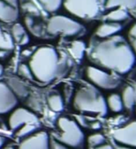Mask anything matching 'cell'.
<instances>
[{"label":"cell","instance_id":"39","mask_svg":"<svg viewBox=\"0 0 136 149\" xmlns=\"http://www.w3.org/2000/svg\"><path fill=\"white\" fill-rule=\"evenodd\" d=\"M134 89H135V102H136V85L134 86Z\"/></svg>","mask_w":136,"mask_h":149},{"label":"cell","instance_id":"4","mask_svg":"<svg viewBox=\"0 0 136 149\" xmlns=\"http://www.w3.org/2000/svg\"><path fill=\"white\" fill-rule=\"evenodd\" d=\"M57 127L60 134L55 137L56 140L70 148H79L82 146L85 136L78 123L68 117H61L57 121Z\"/></svg>","mask_w":136,"mask_h":149},{"label":"cell","instance_id":"36","mask_svg":"<svg viewBox=\"0 0 136 149\" xmlns=\"http://www.w3.org/2000/svg\"><path fill=\"white\" fill-rule=\"evenodd\" d=\"M5 142H6V139L4 137H3V136L0 135V149L3 147V145L5 144Z\"/></svg>","mask_w":136,"mask_h":149},{"label":"cell","instance_id":"8","mask_svg":"<svg viewBox=\"0 0 136 149\" xmlns=\"http://www.w3.org/2000/svg\"><path fill=\"white\" fill-rule=\"evenodd\" d=\"M9 127L12 131H16L20 127L27 124H39V119L32 111L24 108L17 107L11 111L8 120Z\"/></svg>","mask_w":136,"mask_h":149},{"label":"cell","instance_id":"6","mask_svg":"<svg viewBox=\"0 0 136 149\" xmlns=\"http://www.w3.org/2000/svg\"><path fill=\"white\" fill-rule=\"evenodd\" d=\"M63 5L68 12L80 18H94L100 13L98 0H63Z\"/></svg>","mask_w":136,"mask_h":149},{"label":"cell","instance_id":"9","mask_svg":"<svg viewBox=\"0 0 136 149\" xmlns=\"http://www.w3.org/2000/svg\"><path fill=\"white\" fill-rule=\"evenodd\" d=\"M112 134L117 143L136 148V120L115 129Z\"/></svg>","mask_w":136,"mask_h":149},{"label":"cell","instance_id":"5","mask_svg":"<svg viewBox=\"0 0 136 149\" xmlns=\"http://www.w3.org/2000/svg\"><path fill=\"white\" fill-rule=\"evenodd\" d=\"M83 25L75 19L63 16L54 15L47 23V31L51 35L62 34L67 37H72L80 34L83 31Z\"/></svg>","mask_w":136,"mask_h":149},{"label":"cell","instance_id":"7","mask_svg":"<svg viewBox=\"0 0 136 149\" xmlns=\"http://www.w3.org/2000/svg\"><path fill=\"white\" fill-rule=\"evenodd\" d=\"M86 75L93 85L104 90L115 89L121 84L119 78L95 66H88Z\"/></svg>","mask_w":136,"mask_h":149},{"label":"cell","instance_id":"37","mask_svg":"<svg viewBox=\"0 0 136 149\" xmlns=\"http://www.w3.org/2000/svg\"><path fill=\"white\" fill-rule=\"evenodd\" d=\"M3 66L0 64V77L3 75Z\"/></svg>","mask_w":136,"mask_h":149},{"label":"cell","instance_id":"11","mask_svg":"<svg viewBox=\"0 0 136 149\" xmlns=\"http://www.w3.org/2000/svg\"><path fill=\"white\" fill-rule=\"evenodd\" d=\"M17 103V97L14 94L7 83L0 81V114L11 112L16 108Z\"/></svg>","mask_w":136,"mask_h":149},{"label":"cell","instance_id":"21","mask_svg":"<svg viewBox=\"0 0 136 149\" xmlns=\"http://www.w3.org/2000/svg\"><path fill=\"white\" fill-rule=\"evenodd\" d=\"M39 5L47 12L53 13L57 11L63 5V0H36Z\"/></svg>","mask_w":136,"mask_h":149},{"label":"cell","instance_id":"2","mask_svg":"<svg viewBox=\"0 0 136 149\" xmlns=\"http://www.w3.org/2000/svg\"><path fill=\"white\" fill-rule=\"evenodd\" d=\"M29 66L34 79L41 83L53 81L62 72V63L57 51L52 46L37 48L30 56Z\"/></svg>","mask_w":136,"mask_h":149},{"label":"cell","instance_id":"14","mask_svg":"<svg viewBox=\"0 0 136 149\" xmlns=\"http://www.w3.org/2000/svg\"><path fill=\"white\" fill-rule=\"evenodd\" d=\"M7 85L14 93V94L18 98H26L29 95L28 86L17 78H10L7 80Z\"/></svg>","mask_w":136,"mask_h":149},{"label":"cell","instance_id":"40","mask_svg":"<svg viewBox=\"0 0 136 149\" xmlns=\"http://www.w3.org/2000/svg\"><path fill=\"white\" fill-rule=\"evenodd\" d=\"M135 108H136V105H135Z\"/></svg>","mask_w":136,"mask_h":149},{"label":"cell","instance_id":"38","mask_svg":"<svg viewBox=\"0 0 136 149\" xmlns=\"http://www.w3.org/2000/svg\"><path fill=\"white\" fill-rule=\"evenodd\" d=\"M98 1H99L100 4H105L106 2H107V0H98Z\"/></svg>","mask_w":136,"mask_h":149},{"label":"cell","instance_id":"26","mask_svg":"<svg viewBox=\"0 0 136 149\" xmlns=\"http://www.w3.org/2000/svg\"><path fill=\"white\" fill-rule=\"evenodd\" d=\"M21 2H22V6H23V10H26L29 13V15H35V16L40 15V11H39L38 8L32 1L22 0Z\"/></svg>","mask_w":136,"mask_h":149},{"label":"cell","instance_id":"20","mask_svg":"<svg viewBox=\"0 0 136 149\" xmlns=\"http://www.w3.org/2000/svg\"><path fill=\"white\" fill-rule=\"evenodd\" d=\"M14 48V40L11 34L8 33L0 26V50L10 51Z\"/></svg>","mask_w":136,"mask_h":149},{"label":"cell","instance_id":"18","mask_svg":"<svg viewBox=\"0 0 136 149\" xmlns=\"http://www.w3.org/2000/svg\"><path fill=\"white\" fill-rule=\"evenodd\" d=\"M86 50V45L83 41L76 40L71 43L70 46L69 47V51L71 54V56L76 59L82 58L84 52Z\"/></svg>","mask_w":136,"mask_h":149},{"label":"cell","instance_id":"1","mask_svg":"<svg viewBox=\"0 0 136 149\" xmlns=\"http://www.w3.org/2000/svg\"><path fill=\"white\" fill-rule=\"evenodd\" d=\"M91 57L100 65L120 74L128 73L135 64V54L130 44L120 35L99 42L94 47Z\"/></svg>","mask_w":136,"mask_h":149},{"label":"cell","instance_id":"29","mask_svg":"<svg viewBox=\"0 0 136 149\" xmlns=\"http://www.w3.org/2000/svg\"><path fill=\"white\" fill-rule=\"evenodd\" d=\"M128 35H129L130 39H136V23L131 26L128 31Z\"/></svg>","mask_w":136,"mask_h":149},{"label":"cell","instance_id":"17","mask_svg":"<svg viewBox=\"0 0 136 149\" xmlns=\"http://www.w3.org/2000/svg\"><path fill=\"white\" fill-rule=\"evenodd\" d=\"M49 107L56 113L62 112L64 108V101L63 97L58 93H53L48 97Z\"/></svg>","mask_w":136,"mask_h":149},{"label":"cell","instance_id":"33","mask_svg":"<svg viewBox=\"0 0 136 149\" xmlns=\"http://www.w3.org/2000/svg\"><path fill=\"white\" fill-rule=\"evenodd\" d=\"M130 45L136 56V39H130Z\"/></svg>","mask_w":136,"mask_h":149},{"label":"cell","instance_id":"27","mask_svg":"<svg viewBox=\"0 0 136 149\" xmlns=\"http://www.w3.org/2000/svg\"><path fill=\"white\" fill-rule=\"evenodd\" d=\"M18 74L24 78V79H30L32 80L34 79V76H33V73L30 70V67L29 66V65H26V64H21L19 66H18Z\"/></svg>","mask_w":136,"mask_h":149},{"label":"cell","instance_id":"10","mask_svg":"<svg viewBox=\"0 0 136 149\" xmlns=\"http://www.w3.org/2000/svg\"><path fill=\"white\" fill-rule=\"evenodd\" d=\"M17 149H50V138L47 132L39 131L25 137Z\"/></svg>","mask_w":136,"mask_h":149},{"label":"cell","instance_id":"28","mask_svg":"<svg viewBox=\"0 0 136 149\" xmlns=\"http://www.w3.org/2000/svg\"><path fill=\"white\" fill-rule=\"evenodd\" d=\"M68 146L58 141L56 139H50V149H69Z\"/></svg>","mask_w":136,"mask_h":149},{"label":"cell","instance_id":"32","mask_svg":"<svg viewBox=\"0 0 136 149\" xmlns=\"http://www.w3.org/2000/svg\"><path fill=\"white\" fill-rule=\"evenodd\" d=\"M94 149H115V148H114V147H113L112 145H110V144H109V143H105V144L101 145V146H99V147H97V148H95Z\"/></svg>","mask_w":136,"mask_h":149},{"label":"cell","instance_id":"25","mask_svg":"<svg viewBox=\"0 0 136 149\" xmlns=\"http://www.w3.org/2000/svg\"><path fill=\"white\" fill-rule=\"evenodd\" d=\"M25 29L24 27L19 24V23H16L13 24L12 28H11V36L13 38V40L15 42L19 43V41L21 40V38H23V36L25 34Z\"/></svg>","mask_w":136,"mask_h":149},{"label":"cell","instance_id":"31","mask_svg":"<svg viewBox=\"0 0 136 149\" xmlns=\"http://www.w3.org/2000/svg\"><path fill=\"white\" fill-rule=\"evenodd\" d=\"M5 1L6 3H8L9 4L16 7V8H18V5H19V0H3Z\"/></svg>","mask_w":136,"mask_h":149},{"label":"cell","instance_id":"24","mask_svg":"<svg viewBox=\"0 0 136 149\" xmlns=\"http://www.w3.org/2000/svg\"><path fill=\"white\" fill-rule=\"evenodd\" d=\"M38 127V125L36 124H27L23 126L22 127H20L18 130H16V136L19 138L22 137H27L32 134H34V132L36 130V128Z\"/></svg>","mask_w":136,"mask_h":149},{"label":"cell","instance_id":"34","mask_svg":"<svg viewBox=\"0 0 136 149\" xmlns=\"http://www.w3.org/2000/svg\"><path fill=\"white\" fill-rule=\"evenodd\" d=\"M115 149H136L135 148H131V147H128V146H124V145H118L116 146Z\"/></svg>","mask_w":136,"mask_h":149},{"label":"cell","instance_id":"15","mask_svg":"<svg viewBox=\"0 0 136 149\" xmlns=\"http://www.w3.org/2000/svg\"><path fill=\"white\" fill-rule=\"evenodd\" d=\"M108 109H109L113 113H121L124 109L123 102L122 100V96L118 93H111L106 100Z\"/></svg>","mask_w":136,"mask_h":149},{"label":"cell","instance_id":"3","mask_svg":"<svg viewBox=\"0 0 136 149\" xmlns=\"http://www.w3.org/2000/svg\"><path fill=\"white\" fill-rule=\"evenodd\" d=\"M73 106L76 110L105 116L108 113L106 99L102 93L93 86H85L79 88L73 99Z\"/></svg>","mask_w":136,"mask_h":149},{"label":"cell","instance_id":"13","mask_svg":"<svg viewBox=\"0 0 136 149\" xmlns=\"http://www.w3.org/2000/svg\"><path fill=\"white\" fill-rule=\"evenodd\" d=\"M19 16L18 8H16L3 0H0V21L3 23H13Z\"/></svg>","mask_w":136,"mask_h":149},{"label":"cell","instance_id":"12","mask_svg":"<svg viewBox=\"0 0 136 149\" xmlns=\"http://www.w3.org/2000/svg\"><path fill=\"white\" fill-rule=\"evenodd\" d=\"M122 29V25L120 23L107 22L99 25L96 29L95 35L100 38H108L116 35Z\"/></svg>","mask_w":136,"mask_h":149},{"label":"cell","instance_id":"16","mask_svg":"<svg viewBox=\"0 0 136 149\" xmlns=\"http://www.w3.org/2000/svg\"><path fill=\"white\" fill-rule=\"evenodd\" d=\"M121 96H122L124 108H127L128 110H131L134 107H135V94L134 86H126Z\"/></svg>","mask_w":136,"mask_h":149},{"label":"cell","instance_id":"30","mask_svg":"<svg viewBox=\"0 0 136 149\" xmlns=\"http://www.w3.org/2000/svg\"><path fill=\"white\" fill-rule=\"evenodd\" d=\"M29 42H30V37H29V35L27 33H25L23 36V38H21V40L19 41V44L21 45H25L29 44Z\"/></svg>","mask_w":136,"mask_h":149},{"label":"cell","instance_id":"22","mask_svg":"<svg viewBox=\"0 0 136 149\" xmlns=\"http://www.w3.org/2000/svg\"><path fill=\"white\" fill-rule=\"evenodd\" d=\"M105 6L108 9L123 7L126 9L133 10L136 8V0H107Z\"/></svg>","mask_w":136,"mask_h":149},{"label":"cell","instance_id":"19","mask_svg":"<svg viewBox=\"0 0 136 149\" xmlns=\"http://www.w3.org/2000/svg\"><path fill=\"white\" fill-rule=\"evenodd\" d=\"M106 18L109 22L120 23L128 18V13L123 8H117V9H114L109 13H108Z\"/></svg>","mask_w":136,"mask_h":149},{"label":"cell","instance_id":"35","mask_svg":"<svg viewBox=\"0 0 136 149\" xmlns=\"http://www.w3.org/2000/svg\"><path fill=\"white\" fill-rule=\"evenodd\" d=\"M7 54H8V51L0 50V58H4Z\"/></svg>","mask_w":136,"mask_h":149},{"label":"cell","instance_id":"23","mask_svg":"<svg viewBox=\"0 0 136 149\" xmlns=\"http://www.w3.org/2000/svg\"><path fill=\"white\" fill-rule=\"evenodd\" d=\"M88 145L89 148H97L101 145H103L105 143H107V139L106 137L102 134H100V133H95V134H90L89 137H88Z\"/></svg>","mask_w":136,"mask_h":149}]
</instances>
